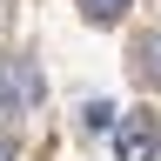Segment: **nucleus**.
Instances as JSON below:
<instances>
[{"label":"nucleus","mask_w":161,"mask_h":161,"mask_svg":"<svg viewBox=\"0 0 161 161\" xmlns=\"http://www.w3.org/2000/svg\"><path fill=\"white\" fill-rule=\"evenodd\" d=\"M141 74H148V80H161V34H148V40H141Z\"/></svg>","instance_id":"2"},{"label":"nucleus","mask_w":161,"mask_h":161,"mask_svg":"<svg viewBox=\"0 0 161 161\" xmlns=\"http://www.w3.org/2000/svg\"><path fill=\"white\" fill-rule=\"evenodd\" d=\"M0 161H14V154H7V148H0Z\"/></svg>","instance_id":"5"},{"label":"nucleus","mask_w":161,"mask_h":161,"mask_svg":"<svg viewBox=\"0 0 161 161\" xmlns=\"http://www.w3.org/2000/svg\"><path fill=\"white\" fill-rule=\"evenodd\" d=\"M87 128H94V134L114 128V108H108V101H87Z\"/></svg>","instance_id":"4"},{"label":"nucleus","mask_w":161,"mask_h":161,"mask_svg":"<svg viewBox=\"0 0 161 161\" xmlns=\"http://www.w3.org/2000/svg\"><path fill=\"white\" fill-rule=\"evenodd\" d=\"M154 154H161V114L154 108L114 114V161H154Z\"/></svg>","instance_id":"1"},{"label":"nucleus","mask_w":161,"mask_h":161,"mask_svg":"<svg viewBox=\"0 0 161 161\" xmlns=\"http://www.w3.org/2000/svg\"><path fill=\"white\" fill-rule=\"evenodd\" d=\"M80 7H87V20H121L128 0H80Z\"/></svg>","instance_id":"3"}]
</instances>
